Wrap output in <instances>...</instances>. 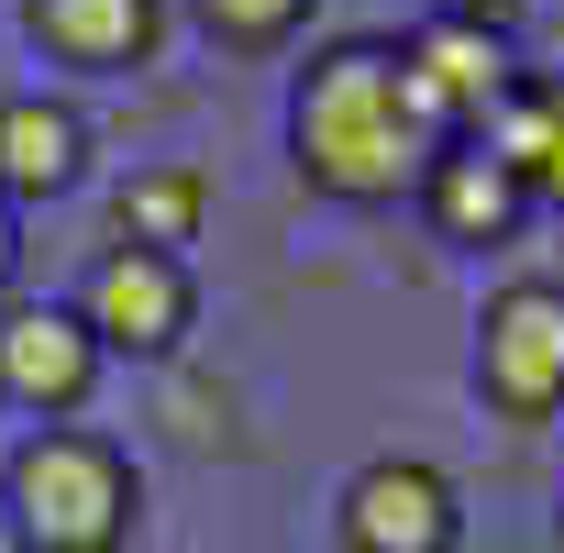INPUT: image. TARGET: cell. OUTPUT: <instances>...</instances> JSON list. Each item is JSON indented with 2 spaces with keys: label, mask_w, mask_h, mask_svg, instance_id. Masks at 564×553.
<instances>
[{
  "label": "cell",
  "mask_w": 564,
  "mask_h": 553,
  "mask_svg": "<svg viewBox=\"0 0 564 553\" xmlns=\"http://www.w3.org/2000/svg\"><path fill=\"white\" fill-rule=\"evenodd\" d=\"M111 221H122V243L177 254V243H199V221H210V177H199V166H144V177H122Z\"/></svg>",
  "instance_id": "7c38bea8"
},
{
  "label": "cell",
  "mask_w": 564,
  "mask_h": 553,
  "mask_svg": "<svg viewBox=\"0 0 564 553\" xmlns=\"http://www.w3.org/2000/svg\"><path fill=\"white\" fill-rule=\"evenodd\" d=\"M443 12H454V23H487V34H509V23L531 12V0H443Z\"/></svg>",
  "instance_id": "5bb4252c"
},
{
  "label": "cell",
  "mask_w": 564,
  "mask_h": 553,
  "mask_svg": "<svg viewBox=\"0 0 564 553\" xmlns=\"http://www.w3.org/2000/svg\"><path fill=\"white\" fill-rule=\"evenodd\" d=\"M100 333L56 300H23V311H0V399H12L23 421H78L89 388H100Z\"/></svg>",
  "instance_id": "52a82bcc"
},
{
  "label": "cell",
  "mask_w": 564,
  "mask_h": 553,
  "mask_svg": "<svg viewBox=\"0 0 564 553\" xmlns=\"http://www.w3.org/2000/svg\"><path fill=\"white\" fill-rule=\"evenodd\" d=\"M78 322L100 333V355H177L188 322H199V276L188 254H155V243H111L78 289Z\"/></svg>",
  "instance_id": "277c9868"
},
{
  "label": "cell",
  "mask_w": 564,
  "mask_h": 553,
  "mask_svg": "<svg viewBox=\"0 0 564 553\" xmlns=\"http://www.w3.org/2000/svg\"><path fill=\"white\" fill-rule=\"evenodd\" d=\"M476 399L498 421H553L564 410V276H509L476 311Z\"/></svg>",
  "instance_id": "3957f363"
},
{
  "label": "cell",
  "mask_w": 564,
  "mask_h": 553,
  "mask_svg": "<svg viewBox=\"0 0 564 553\" xmlns=\"http://www.w3.org/2000/svg\"><path fill=\"white\" fill-rule=\"evenodd\" d=\"M23 34L56 67H144L166 45V0H23Z\"/></svg>",
  "instance_id": "ba28073f"
},
{
  "label": "cell",
  "mask_w": 564,
  "mask_h": 553,
  "mask_svg": "<svg viewBox=\"0 0 564 553\" xmlns=\"http://www.w3.org/2000/svg\"><path fill=\"white\" fill-rule=\"evenodd\" d=\"M289 144H300V177H311L322 199H355V210L421 188V166L443 155L432 122H421V100H410L399 45H377V34H344V45H322V56L300 67Z\"/></svg>",
  "instance_id": "6da1fadb"
},
{
  "label": "cell",
  "mask_w": 564,
  "mask_h": 553,
  "mask_svg": "<svg viewBox=\"0 0 564 553\" xmlns=\"http://www.w3.org/2000/svg\"><path fill=\"white\" fill-rule=\"evenodd\" d=\"M333 531H344V553H454V542H465V498H454L443 465H421V454H377V465L344 476Z\"/></svg>",
  "instance_id": "5b68a950"
},
{
  "label": "cell",
  "mask_w": 564,
  "mask_h": 553,
  "mask_svg": "<svg viewBox=\"0 0 564 553\" xmlns=\"http://www.w3.org/2000/svg\"><path fill=\"white\" fill-rule=\"evenodd\" d=\"M89 177V122L45 89L0 100V199H67Z\"/></svg>",
  "instance_id": "9c48e42d"
},
{
  "label": "cell",
  "mask_w": 564,
  "mask_h": 553,
  "mask_svg": "<svg viewBox=\"0 0 564 553\" xmlns=\"http://www.w3.org/2000/svg\"><path fill=\"white\" fill-rule=\"evenodd\" d=\"M476 144L520 177V199H564V78H520L509 111H498Z\"/></svg>",
  "instance_id": "8fae6325"
},
{
  "label": "cell",
  "mask_w": 564,
  "mask_h": 553,
  "mask_svg": "<svg viewBox=\"0 0 564 553\" xmlns=\"http://www.w3.org/2000/svg\"><path fill=\"white\" fill-rule=\"evenodd\" d=\"M210 45H289L311 23V0H188Z\"/></svg>",
  "instance_id": "4fadbf2b"
},
{
  "label": "cell",
  "mask_w": 564,
  "mask_h": 553,
  "mask_svg": "<svg viewBox=\"0 0 564 553\" xmlns=\"http://www.w3.org/2000/svg\"><path fill=\"white\" fill-rule=\"evenodd\" d=\"M421 199H432V221H443L454 243H509V221L531 210L520 177H509L487 144H443V155L421 166Z\"/></svg>",
  "instance_id": "30bf717a"
},
{
  "label": "cell",
  "mask_w": 564,
  "mask_h": 553,
  "mask_svg": "<svg viewBox=\"0 0 564 553\" xmlns=\"http://www.w3.org/2000/svg\"><path fill=\"white\" fill-rule=\"evenodd\" d=\"M0 531L23 553H133L144 531V476L111 432L34 421L0 465Z\"/></svg>",
  "instance_id": "7a4b0ae2"
},
{
  "label": "cell",
  "mask_w": 564,
  "mask_h": 553,
  "mask_svg": "<svg viewBox=\"0 0 564 553\" xmlns=\"http://www.w3.org/2000/svg\"><path fill=\"white\" fill-rule=\"evenodd\" d=\"M399 67H410V100H421V122H432V133H487V122L509 111V89H520L509 34L454 23V12H432V23L399 45Z\"/></svg>",
  "instance_id": "8992f818"
},
{
  "label": "cell",
  "mask_w": 564,
  "mask_h": 553,
  "mask_svg": "<svg viewBox=\"0 0 564 553\" xmlns=\"http://www.w3.org/2000/svg\"><path fill=\"white\" fill-rule=\"evenodd\" d=\"M12 254H23V243H12V199H0V289H12Z\"/></svg>",
  "instance_id": "9a60e30c"
}]
</instances>
